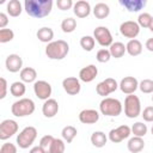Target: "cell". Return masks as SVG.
Segmentation results:
<instances>
[{
    "mask_svg": "<svg viewBox=\"0 0 153 153\" xmlns=\"http://www.w3.org/2000/svg\"><path fill=\"white\" fill-rule=\"evenodd\" d=\"M25 12L32 18H44L50 14L53 10L51 0H25Z\"/></svg>",
    "mask_w": 153,
    "mask_h": 153,
    "instance_id": "6da1fadb",
    "label": "cell"
},
{
    "mask_svg": "<svg viewBox=\"0 0 153 153\" xmlns=\"http://www.w3.org/2000/svg\"><path fill=\"white\" fill-rule=\"evenodd\" d=\"M69 53V45L63 39L53 41L45 47V55L50 60H63Z\"/></svg>",
    "mask_w": 153,
    "mask_h": 153,
    "instance_id": "7a4b0ae2",
    "label": "cell"
},
{
    "mask_svg": "<svg viewBox=\"0 0 153 153\" xmlns=\"http://www.w3.org/2000/svg\"><path fill=\"white\" fill-rule=\"evenodd\" d=\"M122 110H123L122 103L116 98L106 97V98H103L102 102L99 103V111L104 116L116 117V116L121 115Z\"/></svg>",
    "mask_w": 153,
    "mask_h": 153,
    "instance_id": "3957f363",
    "label": "cell"
},
{
    "mask_svg": "<svg viewBox=\"0 0 153 153\" xmlns=\"http://www.w3.org/2000/svg\"><path fill=\"white\" fill-rule=\"evenodd\" d=\"M36 106L35 102L30 98H20L19 100L14 102L11 106V112L16 117H25L33 114Z\"/></svg>",
    "mask_w": 153,
    "mask_h": 153,
    "instance_id": "277c9868",
    "label": "cell"
},
{
    "mask_svg": "<svg viewBox=\"0 0 153 153\" xmlns=\"http://www.w3.org/2000/svg\"><path fill=\"white\" fill-rule=\"evenodd\" d=\"M124 115L128 118H136L141 115V102L137 96L128 94L124 99Z\"/></svg>",
    "mask_w": 153,
    "mask_h": 153,
    "instance_id": "5b68a950",
    "label": "cell"
},
{
    "mask_svg": "<svg viewBox=\"0 0 153 153\" xmlns=\"http://www.w3.org/2000/svg\"><path fill=\"white\" fill-rule=\"evenodd\" d=\"M37 137V129L32 126L25 127L18 135H17V145L22 149L29 148Z\"/></svg>",
    "mask_w": 153,
    "mask_h": 153,
    "instance_id": "8992f818",
    "label": "cell"
},
{
    "mask_svg": "<svg viewBox=\"0 0 153 153\" xmlns=\"http://www.w3.org/2000/svg\"><path fill=\"white\" fill-rule=\"evenodd\" d=\"M93 38L102 47H110L112 42V35L106 26H97L93 30Z\"/></svg>",
    "mask_w": 153,
    "mask_h": 153,
    "instance_id": "52a82bcc",
    "label": "cell"
},
{
    "mask_svg": "<svg viewBox=\"0 0 153 153\" xmlns=\"http://www.w3.org/2000/svg\"><path fill=\"white\" fill-rule=\"evenodd\" d=\"M130 134H131V128L126 124H122L115 129H111L108 134V139L114 143H118L122 142L124 139H128Z\"/></svg>",
    "mask_w": 153,
    "mask_h": 153,
    "instance_id": "ba28073f",
    "label": "cell"
},
{
    "mask_svg": "<svg viewBox=\"0 0 153 153\" xmlns=\"http://www.w3.org/2000/svg\"><path fill=\"white\" fill-rule=\"evenodd\" d=\"M117 88H118V84L114 78H106L105 80L98 82L96 86L97 93L104 98H106V96H109L110 93L115 92Z\"/></svg>",
    "mask_w": 153,
    "mask_h": 153,
    "instance_id": "9c48e42d",
    "label": "cell"
},
{
    "mask_svg": "<svg viewBox=\"0 0 153 153\" xmlns=\"http://www.w3.org/2000/svg\"><path fill=\"white\" fill-rule=\"evenodd\" d=\"M17 131H18V123L14 120L7 118L0 123V140L2 141L7 140L14 134H17Z\"/></svg>",
    "mask_w": 153,
    "mask_h": 153,
    "instance_id": "30bf717a",
    "label": "cell"
},
{
    "mask_svg": "<svg viewBox=\"0 0 153 153\" xmlns=\"http://www.w3.org/2000/svg\"><path fill=\"white\" fill-rule=\"evenodd\" d=\"M33 92L38 99L47 100L50 98L53 88L51 85L45 80H37L33 82Z\"/></svg>",
    "mask_w": 153,
    "mask_h": 153,
    "instance_id": "8fae6325",
    "label": "cell"
},
{
    "mask_svg": "<svg viewBox=\"0 0 153 153\" xmlns=\"http://www.w3.org/2000/svg\"><path fill=\"white\" fill-rule=\"evenodd\" d=\"M120 32H121V35L124 36L126 38L135 39L136 36L140 33V26H139L137 22L127 20V22H123V23L120 25Z\"/></svg>",
    "mask_w": 153,
    "mask_h": 153,
    "instance_id": "7c38bea8",
    "label": "cell"
},
{
    "mask_svg": "<svg viewBox=\"0 0 153 153\" xmlns=\"http://www.w3.org/2000/svg\"><path fill=\"white\" fill-rule=\"evenodd\" d=\"M62 87L66 93L71 96H76L81 90L80 80L75 76H67L62 80Z\"/></svg>",
    "mask_w": 153,
    "mask_h": 153,
    "instance_id": "4fadbf2b",
    "label": "cell"
},
{
    "mask_svg": "<svg viewBox=\"0 0 153 153\" xmlns=\"http://www.w3.org/2000/svg\"><path fill=\"white\" fill-rule=\"evenodd\" d=\"M118 87L127 96L128 94H134V92L139 88V81L134 76H124L121 80V82L118 84Z\"/></svg>",
    "mask_w": 153,
    "mask_h": 153,
    "instance_id": "5bb4252c",
    "label": "cell"
},
{
    "mask_svg": "<svg viewBox=\"0 0 153 153\" xmlns=\"http://www.w3.org/2000/svg\"><path fill=\"white\" fill-rule=\"evenodd\" d=\"M6 69L11 73H17L23 69V60L18 54H10L5 61Z\"/></svg>",
    "mask_w": 153,
    "mask_h": 153,
    "instance_id": "9a60e30c",
    "label": "cell"
},
{
    "mask_svg": "<svg viewBox=\"0 0 153 153\" xmlns=\"http://www.w3.org/2000/svg\"><path fill=\"white\" fill-rule=\"evenodd\" d=\"M42 112L47 118H53L57 115L59 112V103L56 99L54 98H49L47 100H44L43 105H42Z\"/></svg>",
    "mask_w": 153,
    "mask_h": 153,
    "instance_id": "2e32d148",
    "label": "cell"
},
{
    "mask_svg": "<svg viewBox=\"0 0 153 153\" xmlns=\"http://www.w3.org/2000/svg\"><path fill=\"white\" fill-rule=\"evenodd\" d=\"M97 75H98V68L94 65H88L80 69L79 80H81L84 82H91L96 79Z\"/></svg>",
    "mask_w": 153,
    "mask_h": 153,
    "instance_id": "e0dca14e",
    "label": "cell"
},
{
    "mask_svg": "<svg viewBox=\"0 0 153 153\" xmlns=\"http://www.w3.org/2000/svg\"><path fill=\"white\" fill-rule=\"evenodd\" d=\"M99 112L94 109H84L79 112V121L84 124H93L98 122Z\"/></svg>",
    "mask_w": 153,
    "mask_h": 153,
    "instance_id": "ac0fdd59",
    "label": "cell"
},
{
    "mask_svg": "<svg viewBox=\"0 0 153 153\" xmlns=\"http://www.w3.org/2000/svg\"><path fill=\"white\" fill-rule=\"evenodd\" d=\"M73 12L78 18H86L91 13V6L90 2L86 0L76 1L73 6Z\"/></svg>",
    "mask_w": 153,
    "mask_h": 153,
    "instance_id": "d6986e66",
    "label": "cell"
},
{
    "mask_svg": "<svg viewBox=\"0 0 153 153\" xmlns=\"http://www.w3.org/2000/svg\"><path fill=\"white\" fill-rule=\"evenodd\" d=\"M120 4L129 12H139L146 6L145 0H120Z\"/></svg>",
    "mask_w": 153,
    "mask_h": 153,
    "instance_id": "ffe728a7",
    "label": "cell"
},
{
    "mask_svg": "<svg viewBox=\"0 0 153 153\" xmlns=\"http://www.w3.org/2000/svg\"><path fill=\"white\" fill-rule=\"evenodd\" d=\"M127 148L129 152L131 153H140L143 148H145V141L142 137H139V136H133L128 140V143H127Z\"/></svg>",
    "mask_w": 153,
    "mask_h": 153,
    "instance_id": "44dd1931",
    "label": "cell"
},
{
    "mask_svg": "<svg viewBox=\"0 0 153 153\" xmlns=\"http://www.w3.org/2000/svg\"><path fill=\"white\" fill-rule=\"evenodd\" d=\"M126 49H127V53L130 55V56H137L142 53V43L139 41V39H129L128 43L126 44Z\"/></svg>",
    "mask_w": 153,
    "mask_h": 153,
    "instance_id": "7402d4cb",
    "label": "cell"
},
{
    "mask_svg": "<svg viewBox=\"0 0 153 153\" xmlns=\"http://www.w3.org/2000/svg\"><path fill=\"white\" fill-rule=\"evenodd\" d=\"M108 142V136L105 133L100 131V130H97V131H93L92 135H91V143L97 147V148H102L106 145Z\"/></svg>",
    "mask_w": 153,
    "mask_h": 153,
    "instance_id": "603a6c76",
    "label": "cell"
},
{
    "mask_svg": "<svg viewBox=\"0 0 153 153\" xmlns=\"http://www.w3.org/2000/svg\"><path fill=\"white\" fill-rule=\"evenodd\" d=\"M37 38L43 42V43H50L53 42V38H54V31L51 27H48V26H43L41 29H38L37 33H36Z\"/></svg>",
    "mask_w": 153,
    "mask_h": 153,
    "instance_id": "cb8c5ba5",
    "label": "cell"
},
{
    "mask_svg": "<svg viewBox=\"0 0 153 153\" xmlns=\"http://www.w3.org/2000/svg\"><path fill=\"white\" fill-rule=\"evenodd\" d=\"M93 14L98 19H105L110 14V7L105 2H98L93 7Z\"/></svg>",
    "mask_w": 153,
    "mask_h": 153,
    "instance_id": "d4e9b609",
    "label": "cell"
},
{
    "mask_svg": "<svg viewBox=\"0 0 153 153\" xmlns=\"http://www.w3.org/2000/svg\"><path fill=\"white\" fill-rule=\"evenodd\" d=\"M20 80L23 81V82H27V84H30V82H33L35 80H36V78H37V72H36V69L35 68H32V67H25V68H23L22 71H20Z\"/></svg>",
    "mask_w": 153,
    "mask_h": 153,
    "instance_id": "484cf974",
    "label": "cell"
},
{
    "mask_svg": "<svg viewBox=\"0 0 153 153\" xmlns=\"http://www.w3.org/2000/svg\"><path fill=\"white\" fill-rule=\"evenodd\" d=\"M109 51H110V54H111V57L120 59V57H122V56L127 53V49H126V45H124L122 42H114V43L110 45Z\"/></svg>",
    "mask_w": 153,
    "mask_h": 153,
    "instance_id": "4316f807",
    "label": "cell"
},
{
    "mask_svg": "<svg viewBox=\"0 0 153 153\" xmlns=\"http://www.w3.org/2000/svg\"><path fill=\"white\" fill-rule=\"evenodd\" d=\"M6 10H7V13L11 16V17H18L20 16L23 8H22V4L19 0H10L7 2V6H6Z\"/></svg>",
    "mask_w": 153,
    "mask_h": 153,
    "instance_id": "83f0119b",
    "label": "cell"
},
{
    "mask_svg": "<svg viewBox=\"0 0 153 153\" xmlns=\"http://www.w3.org/2000/svg\"><path fill=\"white\" fill-rule=\"evenodd\" d=\"M10 92L13 97H17V98H20L22 96L25 94L26 92V87H25V84L23 81H14L11 84L10 86Z\"/></svg>",
    "mask_w": 153,
    "mask_h": 153,
    "instance_id": "f1b7e54d",
    "label": "cell"
},
{
    "mask_svg": "<svg viewBox=\"0 0 153 153\" xmlns=\"http://www.w3.org/2000/svg\"><path fill=\"white\" fill-rule=\"evenodd\" d=\"M76 134H78V130H76V128L73 127V126H66V127H63V129H62V131H61L62 139H63L67 143H71V142L74 140V137L76 136Z\"/></svg>",
    "mask_w": 153,
    "mask_h": 153,
    "instance_id": "f546056e",
    "label": "cell"
},
{
    "mask_svg": "<svg viewBox=\"0 0 153 153\" xmlns=\"http://www.w3.org/2000/svg\"><path fill=\"white\" fill-rule=\"evenodd\" d=\"M61 29L65 33H71L73 32L75 29H76V20L72 17H68V18H65L62 22H61Z\"/></svg>",
    "mask_w": 153,
    "mask_h": 153,
    "instance_id": "4dcf8cb0",
    "label": "cell"
},
{
    "mask_svg": "<svg viewBox=\"0 0 153 153\" xmlns=\"http://www.w3.org/2000/svg\"><path fill=\"white\" fill-rule=\"evenodd\" d=\"M147 126L143 122H135L131 126V134H134V136H139V137H143L147 134Z\"/></svg>",
    "mask_w": 153,
    "mask_h": 153,
    "instance_id": "1f68e13d",
    "label": "cell"
},
{
    "mask_svg": "<svg viewBox=\"0 0 153 153\" xmlns=\"http://www.w3.org/2000/svg\"><path fill=\"white\" fill-rule=\"evenodd\" d=\"M66 149V145H65V140L63 139H54L50 148L48 149V153H65Z\"/></svg>",
    "mask_w": 153,
    "mask_h": 153,
    "instance_id": "d6a6232c",
    "label": "cell"
},
{
    "mask_svg": "<svg viewBox=\"0 0 153 153\" xmlns=\"http://www.w3.org/2000/svg\"><path fill=\"white\" fill-rule=\"evenodd\" d=\"M96 44V39L92 36H82L80 38V47L85 51H92Z\"/></svg>",
    "mask_w": 153,
    "mask_h": 153,
    "instance_id": "836d02e7",
    "label": "cell"
},
{
    "mask_svg": "<svg viewBox=\"0 0 153 153\" xmlns=\"http://www.w3.org/2000/svg\"><path fill=\"white\" fill-rule=\"evenodd\" d=\"M151 22H152V16L147 12H143V13H140L139 14V18H137V24L140 27H149L151 25Z\"/></svg>",
    "mask_w": 153,
    "mask_h": 153,
    "instance_id": "e575fe53",
    "label": "cell"
},
{
    "mask_svg": "<svg viewBox=\"0 0 153 153\" xmlns=\"http://www.w3.org/2000/svg\"><path fill=\"white\" fill-rule=\"evenodd\" d=\"M139 88L142 93H153V80L152 79H143L139 82Z\"/></svg>",
    "mask_w": 153,
    "mask_h": 153,
    "instance_id": "d590c367",
    "label": "cell"
},
{
    "mask_svg": "<svg viewBox=\"0 0 153 153\" xmlns=\"http://www.w3.org/2000/svg\"><path fill=\"white\" fill-rule=\"evenodd\" d=\"M14 38V32L11 29H1L0 30V43L11 42Z\"/></svg>",
    "mask_w": 153,
    "mask_h": 153,
    "instance_id": "8d00e7d4",
    "label": "cell"
},
{
    "mask_svg": "<svg viewBox=\"0 0 153 153\" xmlns=\"http://www.w3.org/2000/svg\"><path fill=\"white\" fill-rule=\"evenodd\" d=\"M96 59H97L98 62H100V63H105V62H108V61L111 59V54H110L109 49L103 48V49H99V50L97 51Z\"/></svg>",
    "mask_w": 153,
    "mask_h": 153,
    "instance_id": "74e56055",
    "label": "cell"
},
{
    "mask_svg": "<svg viewBox=\"0 0 153 153\" xmlns=\"http://www.w3.org/2000/svg\"><path fill=\"white\" fill-rule=\"evenodd\" d=\"M54 139H55V137H54L53 135H44V136L39 140V146H41L42 148H44V149L48 152V149L50 148V146H51Z\"/></svg>",
    "mask_w": 153,
    "mask_h": 153,
    "instance_id": "f35d334b",
    "label": "cell"
},
{
    "mask_svg": "<svg viewBox=\"0 0 153 153\" xmlns=\"http://www.w3.org/2000/svg\"><path fill=\"white\" fill-rule=\"evenodd\" d=\"M141 116H142L143 121H146V122H153V106L152 105L146 106L143 109V111L141 112Z\"/></svg>",
    "mask_w": 153,
    "mask_h": 153,
    "instance_id": "ab89813d",
    "label": "cell"
},
{
    "mask_svg": "<svg viewBox=\"0 0 153 153\" xmlns=\"http://www.w3.org/2000/svg\"><path fill=\"white\" fill-rule=\"evenodd\" d=\"M0 153H17V146L11 142H5L0 147Z\"/></svg>",
    "mask_w": 153,
    "mask_h": 153,
    "instance_id": "60d3db41",
    "label": "cell"
},
{
    "mask_svg": "<svg viewBox=\"0 0 153 153\" xmlns=\"http://www.w3.org/2000/svg\"><path fill=\"white\" fill-rule=\"evenodd\" d=\"M56 6L61 10V11H67V10H71L74 4L72 0H57L56 1Z\"/></svg>",
    "mask_w": 153,
    "mask_h": 153,
    "instance_id": "b9f144b4",
    "label": "cell"
},
{
    "mask_svg": "<svg viewBox=\"0 0 153 153\" xmlns=\"http://www.w3.org/2000/svg\"><path fill=\"white\" fill-rule=\"evenodd\" d=\"M0 82H1V94H0V99H4L7 94V81L5 78H0Z\"/></svg>",
    "mask_w": 153,
    "mask_h": 153,
    "instance_id": "7bdbcfd3",
    "label": "cell"
},
{
    "mask_svg": "<svg viewBox=\"0 0 153 153\" xmlns=\"http://www.w3.org/2000/svg\"><path fill=\"white\" fill-rule=\"evenodd\" d=\"M8 24V17L6 13H0V29H5V26Z\"/></svg>",
    "mask_w": 153,
    "mask_h": 153,
    "instance_id": "ee69618b",
    "label": "cell"
},
{
    "mask_svg": "<svg viewBox=\"0 0 153 153\" xmlns=\"http://www.w3.org/2000/svg\"><path fill=\"white\" fill-rule=\"evenodd\" d=\"M29 153H47V151H45L44 148H42V147L38 145V146L32 147V148L30 149V152H29Z\"/></svg>",
    "mask_w": 153,
    "mask_h": 153,
    "instance_id": "f6af8a7d",
    "label": "cell"
},
{
    "mask_svg": "<svg viewBox=\"0 0 153 153\" xmlns=\"http://www.w3.org/2000/svg\"><path fill=\"white\" fill-rule=\"evenodd\" d=\"M146 48H147V50L153 51V37L152 38H148L146 41Z\"/></svg>",
    "mask_w": 153,
    "mask_h": 153,
    "instance_id": "bcb514c9",
    "label": "cell"
},
{
    "mask_svg": "<svg viewBox=\"0 0 153 153\" xmlns=\"http://www.w3.org/2000/svg\"><path fill=\"white\" fill-rule=\"evenodd\" d=\"M152 32H153V17H152V22H151V25H149V27H148Z\"/></svg>",
    "mask_w": 153,
    "mask_h": 153,
    "instance_id": "7dc6e473",
    "label": "cell"
},
{
    "mask_svg": "<svg viewBox=\"0 0 153 153\" xmlns=\"http://www.w3.org/2000/svg\"><path fill=\"white\" fill-rule=\"evenodd\" d=\"M151 133H152V135H153V126H152V128H151Z\"/></svg>",
    "mask_w": 153,
    "mask_h": 153,
    "instance_id": "c3c4849f",
    "label": "cell"
},
{
    "mask_svg": "<svg viewBox=\"0 0 153 153\" xmlns=\"http://www.w3.org/2000/svg\"><path fill=\"white\" fill-rule=\"evenodd\" d=\"M152 102H153V93H152Z\"/></svg>",
    "mask_w": 153,
    "mask_h": 153,
    "instance_id": "681fc988",
    "label": "cell"
}]
</instances>
